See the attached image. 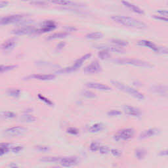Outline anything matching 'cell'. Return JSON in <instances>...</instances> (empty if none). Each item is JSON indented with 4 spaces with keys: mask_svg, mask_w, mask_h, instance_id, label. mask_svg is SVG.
Here are the masks:
<instances>
[{
    "mask_svg": "<svg viewBox=\"0 0 168 168\" xmlns=\"http://www.w3.org/2000/svg\"><path fill=\"white\" fill-rule=\"evenodd\" d=\"M55 74H32L29 76H28L26 78L28 80L30 79H35L41 81H49L52 80L55 78Z\"/></svg>",
    "mask_w": 168,
    "mask_h": 168,
    "instance_id": "cell-17",
    "label": "cell"
},
{
    "mask_svg": "<svg viewBox=\"0 0 168 168\" xmlns=\"http://www.w3.org/2000/svg\"><path fill=\"white\" fill-rule=\"evenodd\" d=\"M135 130L133 128H124L118 130L114 135V139L116 141H129L133 138Z\"/></svg>",
    "mask_w": 168,
    "mask_h": 168,
    "instance_id": "cell-4",
    "label": "cell"
},
{
    "mask_svg": "<svg viewBox=\"0 0 168 168\" xmlns=\"http://www.w3.org/2000/svg\"><path fill=\"white\" fill-rule=\"evenodd\" d=\"M16 43H17V42L15 39H8L2 45V49L5 51L12 50L16 46Z\"/></svg>",
    "mask_w": 168,
    "mask_h": 168,
    "instance_id": "cell-20",
    "label": "cell"
},
{
    "mask_svg": "<svg viewBox=\"0 0 168 168\" xmlns=\"http://www.w3.org/2000/svg\"><path fill=\"white\" fill-rule=\"evenodd\" d=\"M61 157L59 156H46L40 159V161L47 163H59Z\"/></svg>",
    "mask_w": 168,
    "mask_h": 168,
    "instance_id": "cell-28",
    "label": "cell"
},
{
    "mask_svg": "<svg viewBox=\"0 0 168 168\" xmlns=\"http://www.w3.org/2000/svg\"><path fill=\"white\" fill-rule=\"evenodd\" d=\"M17 116V114L11 111H3L0 113V118L3 120H10L15 118Z\"/></svg>",
    "mask_w": 168,
    "mask_h": 168,
    "instance_id": "cell-27",
    "label": "cell"
},
{
    "mask_svg": "<svg viewBox=\"0 0 168 168\" xmlns=\"http://www.w3.org/2000/svg\"><path fill=\"white\" fill-rule=\"evenodd\" d=\"M20 93L21 91L19 89H9L7 91L8 95L13 97H19L20 95Z\"/></svg>",
    "mask_w": 168,
    "mask_h": 168,
    "instance_id": "cell-31",
    "label": "cell"
},
{
    "mask_svg": "<svg viewBox=\"0 0 168 168\" xmlns=\"http://www.w3.org/2000/svg\"><path fill=\"white\" fill-rule=\"evenodd\" d=\"M110 42L114 45V46H116L118 47H126L128 46V42L124 39H110Z\"/></svg>",
    "mask_w": 168,
    "mask_h": 168,
    "instance_id": "cell-25",
    "label": "cell"
},
{
    "mask_svg": "<svg viewBox=\"0 0 168 168\" xmlns=\"http://www.w3.org/2000/svg\"><path fill=\"white\" fill-rule=\"evenodd\" d=\"M110 149L107 146H103L101 145L100 146V148L98 150V152H99V153L102 154H107L108 153H110Z\"/></svg>",
    "mask_w": 168,
    "mask_h": 168,
    "instance_id": "cell-39",
    "label": "cell"
},
{
    "mask_svg": "<svg viewBox=\"0 0 168 168\" xmlns=\"http://www.w3.org/2000/svg\"><path fill=\"white\" fill-rule=\"evenodd\" d=\"M20 120L25 123H32L36 120V118L29 114H25L20 117Z\"/></svg>",
    "mask_w": 168,
    "mask_h": 168,
    "instance_id": "cell-29",
    "label": "cell"
},
{
    "mask_svg": "<svg viewBox=\"0 0 168 168\" xmlns=\"http://www.w3.org/2000/svg\"><path fill=\"white\" fill-rule=\"evenodd\" d=\"M69 34V33L67 31H64L63 32H57V33H54L47 37L48 40H53L57 39H62L64 38Z\"/></svg>",
    "mask_w": 168,
    "mask_h": 168,
    "instance_id": "cell-24",
    "label": "cell"
},
{
    "mask_svg": "<svg viewBox=\"0 0 168 168\" xmlns=\"http://www.w3.org/2000/svg\"><path fill=\"white\" fill-rule=\"evenodd\" d=\"M36 149L39 152H41V153H47L50 150V148L45 145H38L36 146Z\"/></svg>",
    "mask_w": 168,
    "mask_h": 168,
    "instance_id": "cell-37",
    "label": "cell"
},
{
    "mask_svg": "<svg viewBox=\"0 0 168 168\" xmlns=\"http://www.w3.org/2000/svg\"><path fill=\"white\" fill-rule=\"evenodd\" d=\"M67 133L73 135H76L79 133V131L76 128H69L67 129Z\"/></svg>",
    "mask_w": 168,
    "mask_h": 168,
    "instance_id": "cell-42",
    "label": "cell"
},
{
    "mask_svg": "<svg viewBox=\"0 0 168 168\" xmlns=\"http://www.w3.org/2000/svg\"><path fill=\"white\" fill-rule=\"evenodd\" d=\"M56 28V24L53 20H46L45 21L42 26L39 28H36V34L46 33L47 32H50Z\"/></svg>",
    "mask_w": 168,
    "mask_h": 168,
    "instance_id": "cell-10",
    "label": "cell"
},
{
    "mask_svg": "<svg viewBox=\"0 0 168 168\" xmlns=\"http://www.w3.org/2000/svg\"><path fill=\"white\" fill-rule=\"evenodd\" d=\"M159 154H160L161 156H166L167 155V151L166 150L161 151L160 153H159Z\"/></svg>",
    "mask_w": 168,
    "mask_h": 168,
    "instance_id": "cell-48",
    "label": "cell"
},
{
    "mask_svg": "<svg viewBox=\"0 0 168 168\" xmlns=\"http://www.w3.org/2000/svg\"><path fill=\"white\" fill-rule=\"evenodd\" d=\"M8 4H9V2H4V1H1L0 2V9L3 7H6Z\"/></svg>",
    "mask_w": 168,
    "mask_h": 168,
    "instance_id": "cell-46",
    "label": "cell"
},
{
    "mask_svg": "<svg viewBox=\"0 0 168 168\" xmlns=\"http://www.w3.org/2000/svg\"><path fill=\"white\" fill-rule=\"evenodd\" d=\"M91 53H87V54H85L84 55H83L82 57H81L80 58L77 59L72 66L69 67L67 68H65L64 69L60 70L57 71V72L63 74V73H70L72 72H74L76 70H77V69L80 68L81 66H82L83 64L84 63V62H85L86 60H88L90 57H91Z\"/></svg>",
    "mask_w": 168,
    "mask_h": 168,
    "instance_id": "cell-5",
    "label": "cell"
},
{
    "mask_svg": "<svg viewBox=\"0 0 168 168\" xmlns=\"http://www.w3.org/2000/svg\"><path fill=\"white\" fill-rule=\"evenodd\" d=\"M16 66L14 65H9V66H5V65H0V72H7L11 70H13L15 68Z\"/></svg>",
    "mask_w": 168,
    "mask_h": 168,
    "instance_id": "cell-35",
    "label": "cell"
},
{
    "mask_svg": "<svg viewBox=\"0 0 168 168\" xmlns=\"http://www.w3.org/2000/svg\"><path fill=\"white\" fill-rule=\"evenodd\" d=\"M64 46H65V43H60L59 44H58V46H57V50H61L64 47Z\"/></svg>",
    "mask_w": 168,
    "mask_h": 168,
    "instance_id": "cell-47",
    "label": "cell"
},
{
    "mask_svg": "<svg viewBox=\"0 0 168 168\" xmlns=\"http://www.w3.org/2000/svg\"><path fill=\"white\" fill-rule=\"evenodd\" d=\"M30 4H33L34 5H40V6H43V5H47V3L45 2H41V1H34V2H30Z\"/></svg>",
    "mask_w": 168,
    "mask_h": 168,
    "instance_id": "cell-45",
    "label": "cell"
},
{
    "mask_svg": "<svg viewBox=\"0 0 168 168\" xmlns=\"http://www.w3.org/2000/svg\"><path fill=\"white\" fill-rule=\"evenodd\" d=\"M122 112L120 110H110V111L107 113L108 116L110 117H116V116H119L122 115Z\"/></svg>",
    "mask_w": 168,
    "mask_h": 168,
    "instance_id": "cell-36",
    "label": "cell"
},
{
    "mask_svg": "<svg viewBox=\"0 0 168 168\" xmlns=\"http://www.w3.org/2000/svg\"><path fill=\"white\" fill-rule=\"evenodd\" d=\"M137 46H142V47H148L150 50H153L155 53H159V47L157 46L156 45L154 44L153 42H150L149 40H146V39H142V40H139L137 43Z\"/></svg>",
    "mask_w": 168,
    "mask_h": 168,
    "instance_id": "cell-14",
    "label": "cell"
},
{
    "mask_svg": "<svg viewBox=\"0 0 168 168\" xmlns=\"http://www.w3.org/2000/svg\"><path fill=\"white\" fill-rule=\"evenodd\" d=\"M51 3L56 4V5H60L67 7H81L80 3L72 2L70 1H53L51 2Z\"/></svg>",
    "mask_w": 168,
    "mask_h": 168,
    "instance_id": "cell-22",
    "label": "cell"
},
{
    "mask_svg": "<svg viewBox=\"0 0 168 168\" xmlns=\"http://www.w3.org/2000/svg\"><path fill=\"white\" fill-rule=\"evenodd\" d=\"M23 150L22 146H12L11 151L13 153H19Z\"/></svg>",
    "mask_w": 168,
    "mask_h": 168,
    "instance_id": "cell-40",
    "label": "cell"
},
{
    "mask_svg": "<svg viewBox=\"0 0 168 168\" xmlns=\"http://www.w3.org/2000/svg\"><path fill=\"white\" fill-rule=\"evenodd\" d=\"M79 163L78 158L76 156L61 157L59 163L64 167H71L76 166Z\"/></svg>",
    "mask_w": 168,
    "mask_h": 168,
    "instance_id": "cell-9",
    "label": "cell"
},
{
    "mask_svg": "<svg viewBox=\"0 0 168 168\" xmlns=\"http://www.w3.org/2000/svg\"><path fill=\"white\" fill-rule=\"evenodd\" d=\"M156 13L158 15L162 16V17H167V11L165 9H162V10H158L156 11Z\"/></svg>",
    "mask_w": 168,
    "mask_h": 168,
    "instance_id": "cell-44",
    "label": "cell"
},
{
    "mask_svg": "<svg viewBox=\"0 0 168 168\" xmlns=\"http://www.w3.org/2000/svg\"><path fill=\"white\" fill-rule=\"evenodd\" d=\"M97 49H99L101 50H105L108 51L109 53L112 52V53H122L123 52H124V50L121 47H118L116 46H107V45H99V46H97Z\"/></svg>",
    "mask_w": 168,
    "mask_h": 168,
    "instance_id": "cell-16",
    "label": "cell"
},
{
    "mask_svg": "<svg viewBox=\"0 0 168 168\" xmlns=\"http://www.w3.org/2000/svg\"><path fill=\"white\" fill-rule=\"evenodd\" d=\"M28 131V129L23 126H13L7 128L3 132L4 136L7 137H16L22 135Z\"/></svg>",
    "mask_w": 168,
    "mask_h": 168,
    "instance_id": "cell-6",
    "label": "cell"
},
{
    "mask_svg": "<svg viewBox=\"0 0 168 168\" xmlns=\"http://www.w3.org/2000/svg\"><path fill=\"white\" fill-rule=\"evenodd\" d=\"M25 17V15H11L2 17L0 18V26L23 22Z\"/></svg>",
    "mask_w": 168,
    "mask_h": 168,
    "instance_id": "cell-7",
    "label": "cell"
},
{
    "mask_svg": "<svg viewBox=\"0 0 168 168\" xmlns=\"http://www.w3.org/2000/svg\"><path fill=\"white\" fill-rule=\"evenodd\" d=\"M105 129V125L102 123H97L89 127L88 130L91 133H99Z\"/></svg>",
    "mask_w": 168,
    "mask_h": 168,
    "instance_id": "cell-21",
    "label": "cell"
},
{
    "mask_svg": "<svg viewBox=\"0 0 168 168\" xmlns=\"http://www.w3.org/2000/svg\"><path fill=\"white\" fill-rule=\"evenodd\" d=\"M110 153L112 154V155L113 156L116 157V158H120L122 154V151L120 150H118V149H111L110 150Z\"/></svg>",
    "mask_w": 168,
    "mask_h": 168,
    "instance_id": "cell-38",
    "label": "cell"
},
{
    "mask_svg": "<svg viewBox=\"0 0 168 168\" xmlns=\"http://www.w3.org/2000/svg\"><path fill=\"white\" fill-rule=\"evenodd\" d=\"M111 84L116 88L118 89L119 90H120V91L123 92L128 93L129 95L133 96V97L135 98V99L140 101L145 99V96L142 93L136 89L130 87V86L128 85H125L122 82H120V81H114V80L111 81Z\"/></svg>",
    "mask_w": 168,
    "mask_h": 168,
    "instance_id": "cell-2",
    "label": "cell"
},
{
    "mask_svg": "<svg viewBox=\"0 0 168 168\" xmlns=\"http://www.w3.org/2000/svg\"><path fill=\"white\" fill-rule=\"evenodd\" d=\"M38 97L39 98V100H41L42 101H43V102H45V103H46V105H47L49 106H53V102L51 100L47 99V98H46V97H44L43 95H41V94H38Z\"/></svg>",
    "mask_w": 168,
    "mask_h": 168,
    "instance_id": "cell-34",
    "label": "cell"
},
{
    "mask_svg": "<svg viewBox=\"0 0 168 168\" xmlns=\"http://www.w3.org/2000/svg\"><path fill=\"white\" fill-rule=\"evenodd\" d=\"M159 130L157 128H150L146 129L144 132H142L140 135H139V139H149L152 137L155 136L158 133Z\"/></svg>",
    "mask_w": 168,
    "mask_h": 168,
    "instance_id": "cell-18",
    "label": "cell"
},
{
    "mask_svg": "<svg viewBox=\"0 0 168 168\" xmlns=\"http://www.w3.org/2000/svg\"><path fill=\"white\" fill-rule=\"evenodd\" d=\"M122 3L125 7H128L129 9H130L131 11H132L133 12H134V13H137V14H139V15L144 14V11H143L141 9V8H139V7L134 5V4H133V3H131L128 2H122Z\"/></svg>",
    "mask_w": 168,
    "mask_h": 168,
    "instance_id": "cell-19",
    "label": "cell"
},
{
    "mask_svg": "<svg viewBox=\"0 0 168 168\" xmlns=\"http://www.w3.org/2000/svg\"><path fill=\"white\" fill-rule=\"evenodd\" d=\"M146 155V152L142 149H137L135 150V156L138 159H144Z\"/></svg>",
    "mask_w": 168,
    "mask_h": 168,
    "instance_id": "cell-30",
    "label": "cell"
},
{
    "mask_svg": "<svg viewBox=\"0 0 168 168\" xmlns=\"http://www.w3.org/2000/svg\"><path fill=\"white\" fill-rule=\"evenodd\" d=\"M98 57L101 60L108 59L109 58H110V53L105 50H101L98 53Z\"/></svg>",
    "mask_w": 168,
    "mask_h": 168,
    "instance_id": "cell-32",
    "label": "cell"
},
{
    "mask_svg": "<svg viewBox=\"0 0 168 168\" xmlns=\"http://www.w3.org/2000/svg\"><path fill=\"white\" fill-rule=\"evenodd\" d=\"M12 145L9 143L2 142L0 143V157L2 156L4 154L9 153L11 151Z\"/></svg>",
    "mask_w": 168,
    "mask_h": 168,
    "instance_id": "cell-23",
    "label": "cell"
},
{
    "mask_svg": "<svg viewBox=\"0 0 168 168\" xmlns=\"http://www.w3.org/2000/svg\"><path fill=\"white\" fill-rule=\"evenodd\" d=\"M85 85L88 88L95 89L101 91H110L112 90L111 87H109L108 85L99 82H92V81H90V82L86 83Z\"/></svg>",
    "mask_w": 168,
    "mask_h": 168,
    "instance_id": "cell-12",
    "label": "cell"
},
{
    "mask_svg": "<svg viewBox=\"0 0 168 168\" xmlns=\"http://www.w3.org/2000/svg\"><path fill=\"white\" fill-rule=\"evenodd\" d=\"M82 95L85 97L89 98V99H91V98H94V97H96L95 93H93L92 91H84L82 93Z\"/></svg>",
    "mask_w": 168,
    "mask_h": 168,
    "instance_id": "cell-41",
    "label": "cell"
},
{
    "mask_svg": "<svg viewBox=\"0 0 168 168\" xmlns=\"http://www.w3.org/2000/svg\"><path fill=\"white\" fill-rule=\"evenodd\" d=\"M36 28L32 26H25L17 28L12 31V34L16 36H23L26 34H36Z\"/></svg>",
    "mask_w": 168,
    "mask_h": 168,
    "instance_id": "cell-11",
    "label": "cell"
},
{
    "mask_svg": "<svg viewBox=\"0 0 168 168\" xmlns=\"http://www.w3.org/2000/svg\"><path fill=\"white\" fill-rule=\"evenodd\" d=\"M101 146V145L99 142L94 141L91 143V145H90V146H89V149H90V150L92 152H98Z\"/></svg>",
    "mask_w": 168,
    "mask_h": 168,
    "instance_id": "cell-33",
    "label": "cell"
},
{
    "mask_svg": "<svg viewBox=\"0 0 168 168\" xmlns=\"http://www.w3.org/2000/svg\"><path fill=\"white\" fill-rule=\"evenodd\" d=\"M85 38L91 40H97V39H100L103 38V34H102L101 32H91V33L87 34L85 36Z\"/></svg>",
    "mask_w": 168,
    "mask_h": 168,
    "instance_id": "cell-26",
    "label": "cell"
},
{
    "mask_svg": "<svg viewBox=\"0 0 168 168\" xmlns=\"http://www.w3.org/2000/svg\"><path fill=\"white\" fill-rule=\"evenodd\" d=\"M150 90L159 95L166 97L167 95V87L165 85H156L152 86Z\"/></svg>",
    "mask_w": 168,
    "mask_h": 168,
    "instance_id": "cell-15",
    "label": "cell"
},
{
    "mask_svg": "<svg viewBox=\"0 0 168 168\" xmlns=\"http://www.w3.org/2000/svg\"><path fill=\"white\" fill-rule=\"evenodd\" d=\"M124 112L127 114L133 117H140L141 116V112L139 108L134 107L132 106L125 105L124 106Z\"/></svg>",
    "mask_w": 168,
    "mask_h": 168,
    "instance_id": "cell-13",
    "label": "cell"
},
{
    "mask_svg": "<svg viewBox=\"0 0 168 168\" xmlns=\"http://www.w3.org/2000/svg\"><path fill=\"white\" fill-rule=\"evenodd\" d=\"M114 63L122 65H133L135 67H144V68H151L153 67V65L149 63H147L146 61L139 60V59H116L114 60Z\"/></svg>",
    "mask_w": 168,
    "mask_h": 168,
    "instance_id": "cell-3",
    "label": "cell"
},
{
    "mask_svg": "<svg viewBox=\"0 0 168 168\" xmlns=\"http://www.w3.org/2000/svg\"><path fill=\"white\" fill-rule=\"evenodd\" d=\"M153 17L156 20H162V21H165V22H167L168 19L167 17H162V16L158 15H153Z\"/></svg>",
    "mask_w": 168,
    "mask_h": 168,
    "instance_id": "cell-43",
    "label": "cell"
},
{
    "mask_svg": "<svg viewBox=\"0 0 168 168\" xmlns=\"http://www.w3.org/2000/svg\"><path fill=\"white\" fill-rule=\"evenodd\" d=\"M84 71L85 73L91 74H97L102 71V67L99 61L93 60L89 64H88L87 66H86L84 68Z\"/></svg>",
    "mask_w": 168,
    "mask_h": 168,
    "instance_id": "cell-8",
    "label": "cell"
},
{
    "mask_svg": "<svg viewBox=\"0 0 168 168\" xmlns=\"http://www.w3.org/2000/svg\"><path fill=\"white\" fill-rule=\"evenodd\" d=\"M11 168H19V167H18L17 165H15V164H13V165H11Z\"/></svg>",
    "mask_w": 168,
    "mask_h": 168,
    "instance_id": "cell-49",
    "label": "cell"
},
{
    "mask_svg": "<svg viewBox=\"0 0 168 168\" xmlns=\"http://www.w3.org/2000/svg\"><path fill=\"white\" fill-rule=\"evenodd\" d=\"M114 22L124 26L137 28V29H144L147 27L146 24L138 19L122 15H114L111 17Z\"/></svg>",
    "mask_w": 168,
    "mask_h": 168,
    "instance_id": "cell-1",
    "label": "cell"
}]
</instances>
